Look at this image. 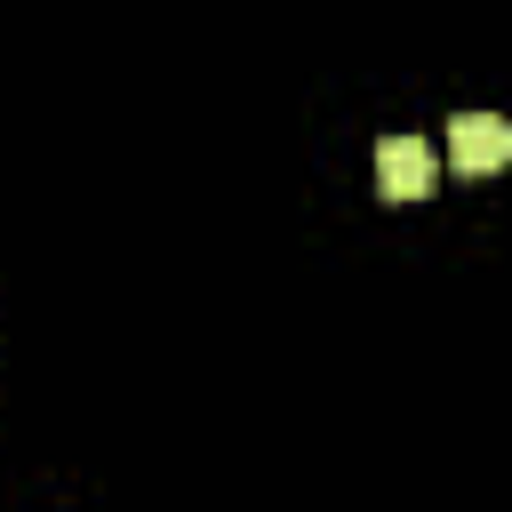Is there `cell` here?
I'll use <instances>...</instances> for the list:
<instances>
[{
  "label": "cell",
  "instance_id": "obj_1",
  "mask_svg": "<svg viewBox=\"0 0 512 512\" xmlns=\"http://www.w3.org/2000/svg\"><path fill=\"white\" fill-rule=\"evenodd\" d=\"M448 160H456L464 176H496V168L512 160V128H504L496 112H456V120H448Z\"/></svg>",
  "mask_w": 512,
  "mask_h": 512
},
{
  "label": "cell",
  "instance_id": "obj_2",
  "mask_svg": "<svg viewBox=\"0 0 512 512\" xmlns=\"http://www.w3.org/2000/svg\"><path fill=\"white\" fill-rule=\"evenodd\" d=\"M376 184H384V200H424V192L440 184L432 144H424V136H384V144H376Z\"/></svg>",
  "mask_w": 512,
  "mask_h": 512
}]
</instances>
